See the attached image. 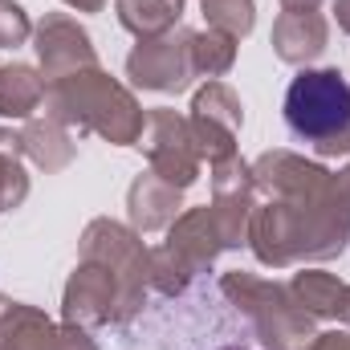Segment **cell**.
Listing matches in <instances>:
<instances>
[{"label": "cell", "mask_w": 350, "mask_h": 350, "mask_svg": "<svg viewBox=\"0 0 350 350\" xmlns=\"http://www.w3.org/2000/svg\"><path fill=\"white\" fill-rule=\"evenodd\" d=\"M41 106L62 126L78 135H102L110 147H135L147 126V110L139 106V98L122 82H114L102 66L49 82Z\"/></svg>", "instance_id": "obj_1"}, {"label": "cell", "mask_w": 350, "mask_h": 350, "mask_svg": "<svg viewBox=\"0 0 350 350\" xmlns=\"http://www.w3.org/2000/svg\"><path fill=\"white\" fill-rule=\"evenodd\" d=\"M285 126L322 159L350 155V82L330 66H306L285 90Z\"/></svg>", "instance_id": "obj_2"}, {"label": "cell", "mask_w": 350, "mask_h": 350, "mask_svg": "<svg viewBox=\"0 0 350 350\" xmlns=\"http://www.w3.org/2000/svg\"><path fill=\"white\" fill-rule=\"evenodd\" d=\"M220 289L253 322V334L261 338L265 350H301L318 334L314 318L297 306V297L281 281H265L257 273H241L237 269V273L220 277Z\"/></svg>", "instance_id": "obj_3"}, {"label": "cell", "mask_w": 350, "mask_h": 350, "mask_svg": "<svg viewBox=\"0 0 350 350\" xmlns=\"http://www.w3.org/2000/svg\"><path fill=\"white\" fill-rule=\"evenodd\" d=\"M82 261H98L106 265L118 281V301H114V326H126L143 301H147V261H151V249L143 245V232H135L131 224H118L110 216H98L90 220L86 232H82Z\"/></svg>", "instance_id": "obj_4"}, {"label": "cell", "mask_w": 350, "mask_h": 350, "mask_svg": "<svg viewBox=\"0 0 350 350\" xmlns=\"http://www.w3.org/2000/svg\"><path fill=\"white\" fill-rule=\"evenodd\" d=\"M151 172L159 179L175 183L179 191H187L196 179H200V151H196V139H191V126H187V114H179L172 106H155L147 110V126L139 135V143Z\"/></svg>", "instance_id": "obj_5"}, {"label": "cell", "mask_w": 350, "mask_h": 350, "mask_svg": "<svg viewBox=\"0 0 350 350\" xmlns=\"http://www.w3.org/2000/svg\"><path fill=\"white\" fill-rule=\"evenodd\" d=\"M191 33L196 29L175 25L172 33L143 37L126 53V78L139 90H151V94H179V90H187L191 78H196V70H191Z\"/></svg>", "instance_id": "obj_6"}, {"label": "cell", "mask_w": 350, "mask_h": 350, "mask_svg": "<svg viewBox=\"0 0 350 350\" xmlns=\"http://www.w3.org/2000/svg\"><path fill=\"white\" fill-rule=\"evenodd\" d=\"M241 122H245V106H241V94H237L232 86H224V82H208V86L196 90V98H191V114H187V126H191V139H196L200 159L220 163V159L237 155Z\"/></svg>", "instance_id": "obj_7"}, {"label": "cell", "mask_w": 350, "mask_h": 350, "mask_svg": "<svg viewBox=\"0 0 350 350\" xmlns=\"http://www.w3.org/2000/svg\"><path fill=\"white\" fill-rule=\"evenodd\" d=\"M33 49H37L45 82H62L70 74H82V70L98 66L94 37L78 25V16H70V12H45L41 25L33 29Z\"/></svg>", "instance_id": "obj_8"}, {"label": "cell", "mask_w": 350, "mask_h": 350, "mask_svg": "<svg viewBox=\"0 0 350 350\" xmlns=\"http://www.w3.org/2000/svg\"><path fill=\"white\" fill-rule=\"evenodd\" d=\"M114 301H118L114 273L98 261H78V269L66 281V293H62V322L86 326V330L106 326L114 318Z\"/></svg>", "instance_id": "obj_9"}, {"label": "cell", "mask_w": 350, "mask_h": 350, "mask_svg": "<svg viewBox=\"0 0 350 350\" xmlns=\"http://www.w3.org/2000/svg\"><path fill=\"white\" fill-rule=\"evenodd\" d=\"M249 249L269 269H289L301 261V232L285 200H257L249 220Z\"/></svg>", "instance_id": "obj_10"}, {"label": "cell", "mask_w": 350, "mask_h": 350, "mask_svg": "<svg viewBox=\"0 0 350 350\" xmlns=\"http://www.w3.org/2000/svg\"><path fill=\"white\" fill-rule=\"evenodd\" d=\"M253 167V183H257V200H289L301 191H314L318 183H326L330 172L314 159H301L293 151H265Z\"/></svg>", "instance_id": "obj_11"}, {"label": "cell", "mask_w": 350, "mask_h": 350, "mask_svg": "<svg viewBox=\"0 0 350 350\" xmlns=\"http://www.w3.org/2000/svg\"><path fill=\"white\" fill-rule=\"evenodd\" d=\"M269 45L285 66H310L330 45V21L322 12H281L273 21Z\"/></svg>", "instance_id": "obj_12"}, {"label": "cell", "mask_w": 350, "mask_h": 350, "mask_svg": "<svg viewBox=\"0 0 350 350\" xmlns=\"http://www.w3.org/2000/svg\"><path fill=\"white\" fill-rule=\"evenodd\" d=\"M183 208V191L159 179L155 172L135 175V183L126 187V220L135 232H163L172 228V220Z\"/></svg>", "instance_id": "obj_13"}, {"label": "cell", "mask_w": 350, "mask_h": 350, "mask_svg": "<svg viewBox=\"0 0 350 350\" xmlns=\"http://www.w3.org/2000/svg\"><path fill=\"white\" fill-rule=\"evenodd\" d=\"M167 249L191 273H204V269L216 265V257L224 253V241L216 232V220H212V208L208 204L204 208H187V212L175 216L172 228H167Z\"/></svg>", "instance_id": "obj_14"}, {"label": "cell", "mask_w": 350, "mask_h": 350, "mask_svg": "<svg viewBox=\"0 0 350 350\" xmlns=\"http://www.w3.org/2000/svg\"><path fill=\"white\" fill-rule=\"evenodd\" d=\"M289 293L297 297V306L310 318H326V322H342L350 330V281L322 273V269H301L289 281Z\"/></svg>", "instance_id": "obj_15"}, {"label": "cell", "mask_w": 350, "mask_h": 350, "mask_svg": "<svg viewBox=\"0 0 350 350\" xmlns=\"http://www.w3.org/2000/svg\"><path fill=\"white\" fill-rule=\"evenodd\" d=\"M21 147H25V159L33 167H41L45 175L66 172L78 155V139L70 126H62L57 118L41 114V118H25L21 126Z\"/></svg>", "instance_id": "obj_16"}, {"label": "cell", "mask_w": 350, "mask_h": 350, "mask_svg": "<svg viewBox=\"0 0 350 350\" xmlns=\"http://www.w3.org/2000/svg\"><path fill=\"white\" fill-rule=\"evenodd\" d=\"M45 74L37 66H25V62H12V66H0V118H33V110L45 102Z\"/></svg>", "instance_id": "obj_17"}, {"label": "cell", "mask_w": 350, "mask_h": 350, "mask_svg": "<svg viewBox=\"0 0 350 350\" xmlns=\"http://www.w3.org/2000/svg\"><path fill=\"white\" fill-rule=\"evenodd\" d=\"M114 12L118 25L143 41V37L172 33L183 16V0H114Z\"/></svg>", "instance_id": "obj_18"}, {"label": "cell", "mask_w": 350, "mask_h": 350, "mask_svg": "<svg viewBox=\"0 0 350 350\" xmlns=\"http://www.w3.org/2000/svg\"><path fill=\"white\" fill-rule=\"evenodd\" d=\"M53 334V322L25 301H12V310L0 322V350H45Z\"/></svg>", "instance_id": "obj_19"}, {"label": "cell", "mask_w": 350, "mask_h": 350, "mask_svg": "<svg viewBox=\"0 0 350 350\" xmlns=\"http://www.w3.org/2000/svg\"><path fill=\"white\" fill-rule=\"evenodd\" d=\"M21 159H25L21 131L0 126V212H12L29 200V175Z\"/></svg>", "instance_id": "obj_20"}, {"label": "cell", "mask_w": 350, "mask_h": 350, "mask_svg": "<svg viewBox=\"0 0 350 350\" xmlns=\"http://www.w3.org/2000/svg\"><path fill=\"white\" fill-rule=\"evenodd\" d=\"M232 66H237V37H228L220 29L191 33V70H196V78H224Z\"/></svg>", "instance_id": "obj_21"}, {"label": "cell", "mask_w": 350, "mask_h": 350, "mask_svg": "<svg viewBox=\"0 0 350 350\" xmlns=\"http://www.w3.org/2000/svg\"><path fill=\"white\" fill-rule=\"evenodd\" d=\"M200 12L208 21V29H220L228 37H249L257 25V4L253 0H200Z\"/></svg>", "instance_id": "obj_22"}, {"label": "cell", "mask_w": 350, "mask_h": 350, "mask_svg": "<svg viewBox=\"0 0 350 350\" xmlns=\"http://www.w3.org/2000/svg\"><path fill=\"white\" fill-rule=\"evenodd\" d=\"M191 269L175 257L167 245H159V249H151V261H147V281H151V289H159L163 297H179L187 285H191Z\"/></svg>", "instance_id": "obj_23"}, {"label": "cell", "mask_w": 350, "mask_h": 350, "mask_svg": "<svg viewBox=\"0 0 350 350\" xmlns=\"http://www.w3.org/2000/svg\"><path fill=\"white\" fill-rule=\"evenodd\" d=\"M33 37V21L16 0H0V49H16Z\"/></svg>", "instance_id": "obj_24"}, {"label": "cell", "mask_w": 350, "mask_h": 350, "mask_svg": "<svg viewBox=\"0 0 350 350\" xmlns=\"http://www.w3.org/2000/svg\"><path fill=\"white\" fill-rule=\"evenodd\" d=\"M45 350H98V342L90 338L86 326L62 322V326H53V334H49V347H45Z\"/></svg>", "instance_id": "obj_25"}, {"label": "cell", "mask_w": 350, "mask_h": 350, "mask_svg": "<svg viewBox=\"0 0 350 350\" xmlns=\"http://www.w3.org/2000/svg\"><path fill=\"white\" fill-rule=\"evenodd\" d=\"M301 350H350V330H322V334H314L310 342Z\"/></svg>", "instance_id": "obj_26"}, {"label": "cell", "mask_w": 350, "mask_h": 350, "mask_svg": "<svg viewBox=\"0 0 350 350\" xmlns=\"http://www.w3.org/2000/svg\"><path fill=\"white\" fill-rule=\"evenodd\" d=\"M326 0H281V12H318Z\"/></svg>", "instance_id": "obj_27"}, {"label": "cell", "mask_w": 350, "mask_h": 350, "mask_svg": "<svg viewBox=\"0 0 350 350\" xmlns=\"http://www.w3.org/2000/svg\"><path fill=\"white\" fill-rule=\"evenodd\" d=\"M334 21L342 33H350V0H334Z\"/></svg>", "instance_id": "obj_28"}, {"label": "cell", "mask_w": 350, "mask_h": 350, "mask_svg": "<svg viewBox=\"0 0 350 350\" xmlns=\"http://www.w3.org/2000/svg\"><path fill=\"white\" fill-rule=\"evenodd\" d=\"M62 4H70L74 12H102L106 8V0H62Z\"/></svg>", "instance_id": "obj_29"}, {"label": "cell", "mask_w": 350, "mask_h": 350, "mask_svg": "<svg viewBox=\"0 0 350 350\" xmlns=\"http://www.w3.org/2000/svg\"><path fill=\"white\" fill-rule=\"evenodd\" d=\"M338 183H342V191H347V196H350V163H347V167H342V172H338Z\"/></svg>", "instance_id": "obj_30"}, {"label": "cell", "mask_w": 350, "mask_h": 350, "mask_svg": "<svg viewBox=\"0 0 350 350\" xmlns=\"http://www.w3.org/2000/svg\"><path fill=\"white\" fill-rule=\"evenodd\" d=\"M8 310H12V297H4V293H0V322H4V314H8Z\"/></svg>", "instance_id": "obj_31"}]
</instances>
